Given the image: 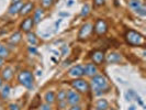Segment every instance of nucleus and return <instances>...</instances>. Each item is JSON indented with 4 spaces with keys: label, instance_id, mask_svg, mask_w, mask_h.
Instances as JSON below:
<instances>
[{
    "label": "nucleus",
    "instance_id": "f257e3e1",
    "mask_svg": "<svg viewBox=\"0 0 146 110\" xmlns=\"http://www.w3.org/2000/svg\"><path fill=\"white\" fill-rule=\"evenodd\" d=\"M91 87L97 95H101L102 93L109 89V83L104 75H95L91 79Z\"/></svg>",
    "mask_w": 146,
    "mask_h": 110
},
{
    "label": "nucleus",
    "instance_id": "f03ea898",
    "mask_svg": "<svg viewBox=\"0 0 146 110\" xmlns=\"http://www.w3.org/2000/svg\"><path fill=\"white\" fill-rule=\"evenodd\" d=\"M18 81L23 87L32 89L34 86V77L30 71H21L18 75Z\"/></svg>",
    "mask_w": 146,
    "mask_h": 110
},
{
    "label": "nucleus",
    "instance_id": "7ed1b4c3",
    "mask_svg": "<svg viewBox=\"0 0 146 110\" xmlns=\"http://www.w3.org/2000/svg\"><path fill=\"white\" fill-rule=\"evenodd\" d=\"M125 39H126L127 43L131 44V45H134V46L142 45V44L144 43V37H143V35L141 33H139V32H136V31H133V30H130V31L126 32Z\"/></svg>",
    "mask_w": 146,
    "mask_h": 110
},
{
    "label": "nucleus",
    "instance_id": "20e7f679",
    "mask_svg": "<svg viewBox=\"0 0 146 110\" xmlns=\"http://www.w3.org/2000/svg\"><path fill=\"white\" fill-rule=\"evenodd\" d=\"M72 86H73L76 91H79V93H87L90 88V85L86 79H82V78H76L72 81Z\"/></svg>",
    "mask_w": 146,
    "mask_h": 110
},
{
    "label": "nucleus",
    "instance_id": "39448f33",
    "mask_svg": "<svg viewBox=\"0 0 146 110\" xmlns=\"http://www.w3.org/2000/svg\"><path fill=\"white\" fill-rule=\"evenodd\" d=\"M81 97L79 95L78 91L76 90H68L67 91V95H66V103H69V105H78L80 103Z\"/></svg>",
    "mask_w": 146,
    "mask_h": 110
},
{
    "label": "nucleus",
    "instance_id": "423d86ee",
    "mask_svg": "<svg viewBox=\"0 0 146 110\" xmlns=\"http://www.w3.org/2000/svg\"><path fill=\"white\" fill-rule=\"evenodd\" d=\"M94 31V27L91 23H85L79 30V33H78V39L79 40H85L87 39Z\"/></svg>",
    "mask_w": 146,
    "mask_h": 110
},
{
    "label": "nucleus",
    "instance_id": "0eeeda50",
    "mask_svg": "<svg viewBox=\"0 0 146 110\" xmlns=\"http://www.w3.org/2000/svg\"><path fill=\"white\" fill-rule=\"evenodd\" d=\"M95 31L98 34H104L108 31V23L102 19H98L95 24Z\"/></svg>",
    "mask_w": 146,
    "mask_h": 110
},
{
    "label": "nucleus",
    "instance_id": "6e6552de",
    "mask_svg": "<svg viewBox=\"0 0 146 110\" xmlns=\"http://www.w3.org/2000/svg\"><path fill=\"white\" fill-rule=\"evenodd\" d=\"M68 74H69L70 77L80 78V77H82V76L85 75V74H84V67L81 65H75L68 71Z\"/></svg>",
    "mask_w": 146,
    "mask_h": 110
},
{
    "label": "nucleus",
    "instance_id": "1a4fd4ad",
    "mask_svg": "<svg viewBox=\"0 0 146 110\" xmlns=\"http://www.w3.org/2000/svg\"><path fill=\"white\" fill-rule=\"evenodd\" d=\"M98 73V67L94 63H87L84 67V74L89 77H92Z\"/></svg>",
    "mask_w": 146,
    "mask_h": 110
},
{
    "label": "nucleus",
    "instance_id": "9d476101",
    "mask_svg": "<svg viewBox=\"0 0 146 110\" xmlns=\"http://www.w3.org/2000/svg\"><path fill=\"white\" fill-rule=\"evenodd\" d=\"M33 25H34V22H33V18H27L25 20H23V22L21 23V30L23 32H27V33H29L31 29L33 28Z\"/></svg>",
    "mask_w": 146,
    "mask_h": 110
},
{
    "label": "nucleus",
    "instance_id": "9b49d317",
    "mask_svg": "<svg viewBox=\"0 0 146 110\" xmlns=\"http://www.w3.org/2000/svg\"><path fill=\"white\" fill-rule=\"evenodd\" d=\"M91 59L96 64H100L104 61V53L100 50H96L91 53Z\"/></svg>",
    "mask_w": 146,
    "mask_h": 110
},
{
    "label": "nucleus",
    "instance_id": "f8f14e48",
    "mask_svg": "<svg viewBox=\"0 0 146 110\" xmlns=\"http://www.w3.org/2000/svg\"><path fill=\"white\" fill-rule=\"evenodd\" d=\"M13 77V69L11 68V67H5L3 69H2V72H1V78L3 79V81H10L11 78Z\"/></svg>",
    "mask_w": 146,
    "mask_h": 110
},
{
    "label": "nucleus",
    "instance_id": "ddd939ff",
    "mask_svg": "<svg viewBox=\"0 0 146 110\" xmlns=\"http://www.w3.org/2000/svg\"><path fill=\"white\" fill-rule=\"evenodd\" d=\"M121 59H122V56H121V54H119V53H114V52H111L109 53L108 55H107V62L108 63H119V62H121Z\"/></svg>",
    "mask_w": 146,
    "mask_h": 110
},
{
    "label": "nucleus",
    "instance_id": "4468645a",
    "mask_svg": "<svg viewBox=\"0 0 146 110\" xmlns=\"http://www.w3.org/2000/svg\"><path fill=\"white\" fill-rule=\"evenodd\" d=\"M33 8H34V5H33L32 2H27V3H23V6H22L21 9H20L19 13H20V15H29L30 12L33 10Z\"/></svg>",
    "mask_w": 146,
    "mask_h": 110
},
{
    "label": "nucleus",
    "instance_id": "2eb2a0df",
    "mask_svg": "<svg viewBox=\"0 0 146 110\" xmlns=\"http://www.w3.org/2000/svg\"><path fill=\"white\" fill-rule=\"evenodd\" d=\"M22 6H23V2H22V1L15 2V3H12V5L9 7V10H8L9 15H17V13H19V11H20V9H21Z\"/></svg>",
    "mask_w": 146,
    "mask_h": 110
},
{
    "label": "nucleus",
    "instance_id": "dca6fc26",
    "mask_svg": "<svg viewBox=\"0 0 146 110\" xmlns=\"http://www.w3.org/2000/svg\"><path fill=\"white\" fill-rule=\"evenodd\" d=\"M44 99H45V103H48V105H52V103H55V100H56V94L54 93V91H47L45 96H44Z\"/></svg>",
    "mask_w": 146,
    "mask_h": 110
},
{
    "label": "nucleus",
    "instance_id": "f3484780",
    "mask_svg": "<svg viewBox=\"0 0 146 110\" xmlns=\"http://www.w3.org/2000/svg\"><path fill=\"white\" fill-rule=\"evenodd\" d=\"M44 17V10L43 9H41V8H38L35 10V12H34V15H33V22L36 24V23H40L41 20L43 19Z\"/></svg>",
    "mask_w": 146,
    "mask_h": 110
},
{
    "label": "nucleus",
    "instance_id": "a211bd4d",
    "mask_svg": "<svg viewBox=\"0 0 146 110\" xmlns=\"http://www.w3.org/2000/svg\"><path fill=\"white\" fill-rule=\"evenodd\" d=\"M96 107H97L98 110H108V108H109V103L106 99H99L97 101Z\"/></svg>",
    "mask_w": 146,
    "mask_h": 110
},
{
    "label": "nucleus",
    "instance_id": "6ab92c4d",
    "mask_svg": "<svg viewBox=\"0 0 146 110\" xmlns=\"http://www.w3.org/2000/svg\"><path fill=\"white\" fill-rule=\"evenodd\" d=\"M10 90H11V88L9 85H5V86H2L1 87V97L3 98V99H7L9 95H10Z\"/></svg>",
    "mask_w": 146,
    "mask_h": 110
},
{
    "label": "nucleus",
    "instance_id": "aec40b11",
    "mask_svg": "<svg viewBox=\"0 0 146 110\" xmlns=\"http://www.w3.org/2000/svg\"><path fill=\"white\" fill-rule=\"evenodd\" d=\"M21 39H22L21 32H15V34H12L11 37H10V42H11V43H13V44H17L21 41Z\"/></svg>",
    "mask_w": 146,
    "mask_h": 110
},
{
    "label": "nucleus",
    "instance_id": "412c9836",
    "mask_svg": "<svg viewBox=\"0 0 146 110\" xmlns=\"http://www.w3.org/2000/svg\"><path fill=\"white\" fill-rule=\"evenodd\" d=\"M66 95H67V91L66 90H64V89L59 90L58 93H57V95H56V99L58 100V103H60V101H66Z\"/></svg>",
    "mask_w": 146,
    "mask_h": 110
},
{
    "label": "nucleus",
    "instance_id": "4be33fe9",
    "mask_svg": "<svg viewBox=\"0 0 146 110\" xmlns=\"http://www.w3.org/2000/svg\"><path fill=\"white\" fill-rule=\"evenodd\" d=\"M28 41H29V43L32 44V45H36L37 44L36 35H35L34 33H32V32H29V33H28Z\"/></svg>",
    "mask_w": 146,
    "mask_h": 110
},
{
    "label": "nucleus",
    "instance_id": "5701e85b",
    "mask_svg": "<svg viewBox=\"0 0 146 110\" xmlns=\"http://www.w3.org/2000/svg\"><path fill=\"white\" fill-rule=\"evenodd\" d=\"M9 54H10V52L8 50V47L6 46H2L1 49H0V59H7L8 56H9Z\"/></svg>",
    "mask_w": 146,
    "mask_h": 110
},
{
    "label": "nucleus",
    "instance_id": "b1692460",
    "mask_svg": "<svg viewBox=\"0 0 146 110\" xmlns=\"http://www.w3.org/2000/svg\"><path fill=\"white\" fill-rule=\"evenodd\" d=\"M129 6L135 11L136 9H139L141 6H142V3H141V1H135V0H131L130 2H129Z\"/></svg>",
    "mask_w": 146,
    "mask_h": 110
},
{
    "label": "nucleus",
    "instance_id": "393cba45",
    "mask_svg": "<svg viewBox=\"0 0 146 110\" xmlns=\"http://www.w3.org/2000/svg\"><path fill=\"white\" fill-rule=\"evenodd\" d=\"M89 12H90V6H89L88 3H86V5L82 7V9H81L80 15L81 17H87V15H89Z\"/></svg>",
    "mask_w": 146,
    "mask_h": 110
},
{
    "label": "nucleus",
    "instance_id": "a878e982",
    "mask_svg": "<svg viewBox=\"0 0 146 110\" xmlns=\"http://www.w3.org/2000/svg\"><path fill=\"white\" fill-rule=\"evenodd\" d=\"M135 12H136V13H139V15H142V17H145V15H146L145 6H144V5H142L139 9H136V10H135Z\"/></svg>",
    "mask_w": 146,
    "mask_h": 110
},
{
    "label": "nucleus",
    "instance_id": "bb28decb",
    "mask_svg": "<svg viewBox=\"0 0 146 110\" xmlns=\"http://www.w3.org/2000/svg\"><path fill=\"white\" fill-rule=\"evenodd\" d=\"M38 110H52V107L51 105H48V103H41L40 106H38Z\"/></svg>",
    "mask_w": 146,
    "mask_h": 110
},
{
    "label": "nucleus",
    "instance_id": "cd10ccee",
    "mask_svg": "<svg viewBox=\"0 0 146 110\" xmlns=\"http://www.w3.org/2000/svg\"><path fill=\"white\" fill-rule=\"evenodd\" d=\"M8 108H9V110H21L20 106L17 105V103H10V105L8 106Z\"/></svg>",
    "mask_w": 146,
    "mask_h": 110
},
{
    "label": "nucleus",
    "instance_id": "c85d7f7f",
    "mask_svg": "<svg viewBox=\"0 0 146 110\" xmlns=\"http://www.w3.org/2000/svg\"><path fill=\"white\" fill-rule=\"evenodd\" d=\"M53 1H54V0H42L41 2H42V6H43V7L47 8L53 3Z\"/></svg>",
    "mask_w": 146,
    "mask_h": 110
},
{
    "label": "nucleus",
    "instance_id": "c756f323",
    "mask_svg": "<svg viewBox=\"0 0 146 110\" xmlns=\"http://www.w3.org/2000/svg\"><path fill=\"white\" fill-rule=\"evenodd\" d=\"M68 52H69V49H68V46H67V45L62 46V53H63V55H64V56L68 54Z\"/></svg>",
    "mask_w": 146,
    "mask_h": 110
},
{
    "label": "nucleus",
    "instance_id": "7c9ffc66",
    "mask_svg": "<svg viewBox=\"0 0 146 110\" xmlns=\"http://www.w3.org/2000/svg\"><path fill=\"white\" fill-rule=\"evenodd\" d=\"M66 105H67V103L66 101H60V103H58V106H59V109L64 110L66 107Z\"/></svg>",
    "mask_w": 146,
    "mask_h": 110
},
{
    "label": "nucleus",
    "instance_id": "2f4dec72",
    "mask_svg": "<svg viewBox=\"0 0 146 110\" xmlns=\"http://www.w3.org/2000/svg\"><path fill=\"white\" fill-rule=\"evenodd\" d=\"M29 52L30 53H33V54H37V50L35 49V46H30Z\"/></svg>",
    "mask_w": 146,
    "mask_h": 110
},
{
    "label": "nucleus",
    "instance_id": "473e14b6",
    "mask_svg": "<svg viewBox=\"0 0 146 110\" xmlns=\"http://www.w3.org/2000/svg\"><path fill=\"white\" fill-rule=\"evenodd\" d=\"M69 110H81V107L79 106V105H73L72 108H70Z\"/></svg>",
    "mask_w": 146,
    "mask_h": 110
},
{
    "label": "nucleus",
    "instance_id": "72a5a7b5",
    "mask_svg": "<svg viewBox=\"0 0 146 110\" xmlns=\"http://www.w3.org/2000/svg\"><path fill=\"white\" fill-rule=\"evenodd\" d=\"M103 3H104V0H95L96 6H102Z\"/></svg>",
    "mask_w": 146,
    "mask_h": 110
},
{
    "label": "nucleus",
    "instance_id": "f704fd0d",
    "mask_svg": "<svg viewBox=\"0 0 146 110\" xmlns=\"http://www.w3.org/2000/svg\"><path fill=\"white\" fill-rule=\"evenodd\" d=\"M60 22H62V19H58L57 21L55 22V30L58 29V27H59V24H60Z\"/></svg>",
    "mask_w": 146,
    "mask_h": 110
},
{
    "label": "nucleus",
    "instance_id": "c9c22d12",
    "mask_svg": "<svg viewBox=\"0 0 146 110\" xmlns=\"http://www.w3.org/2000/svg\"><path fill=\"white\" fill-rule=\"evenodd\" d=\"M2 81H3V79L0 77V89H1V87H2V86H3V83H2Z\"/></svg>",
    "mask_w": 146,
    "mask_h": 110
},
{
    "label": "nucleus",
    "instance_id": "e433bc0d",
    "mask_svg": "<svg viewBox=\"0 0 146 110\" xmlns=\"http://www.w3.org/2000/svg\"><path fill=\"white\" fill-rule=\"evenodd\" d=\"M60 15H62V17H68V13H66V12H60Z\"/></svg>",
    "mask_w": 146,
    "mask_h": 110
},
{
    "label": "nucleus",
    "instance_id": "4c0bfd02",
    "mask_svg": "<svg viewBox=\"0 0 146 110\" xmlns=\"http://www.w3.org/2000/svg\"><path fill=\"white\" fill-rule=\"evenodd\" d=\"M73 3H74L73 0H69V1H68V6H69V7H70V6H73Z\"/></svg>",
    "mask_w": 146,
    "mask_h": 110
},
{
    "label": "nucleus",
    "instance_id": "58836bf2",
    "mask_svg": "<svg viewBox=\"0 0 146 110\" xmlns=\"http://www.w3.org/2000/svg\"><path fill=\"white\" fill-rule=\"evenodd\" d=\"M136 108H135V106H131L130 108H129V110H135Z\"/></svg>",
    "mask_w": 146,
    "mask_h": 110
},
{
    "label": "nucleus",
    "instance_id": "ea45409f",
    "mask_svg": "<svg viewBox=\"0 0 146 110\" xmlns=\"http://www.w3.org/2000/svg\"><path fill=\"white\" fill-rule=\"evenodd\" d=\"M2 63H3V59H0V66L2 65Z\"/></svg>",
    "mask_w": 146,
    "mask_h": 110
},
{
    "label": "nucleus",
    "instance_id": "a19ab883",
    "mask_svg": "<svg viewBox=\"0 0 146 110\" xmlns=\"http://www.w3.org/2000/svg\"><path fill=\"white\" fill-rule=\"evenodd\" d=\"M13 1V3H15V2H19V1H22V0H12Z\"/></svg>",
    "mask_w": 146,
    "mask_h": 110
},
{
    "label": "nucleus",
    "instance_id": "79ce46f5",
    "mask_svg": "<svg viewBox=\"0 0 146 110\" xmlns=\"http://www.w3.org/2000/svg\"><path fill=\"white\" fill-rule=\"evenodd\" d=\"M37 75H38V76H40V75H42V72H41V71H38V72H37Z\"/></svg>",
    "mask_w": 146,
    "mask_h": 110
},
{
    "label": "nucleus",
    "instance_id": "37998d69",
    "mask_svg": "<svg viewBox=\"0 0 146 110\" xmlns=\"http://www.w3.org/2000/svg\"><path fill=\"white\" fill-rule=\"evenodd\" d=\"M1 47H2V45H1V44H0V49H1Z\"/></svg>",
    "mask_w": 146,
    "mask_h": 110
},
{
    "label": "nucleus",
    "instance_id": "c03bdc74",
    "mask_svg": "<svg viewBox=\"0 0 146 110\" xmlns=\"http://www.w3.org/2000/svg\"><path fill=\"white\" fill-rule=\"evenodd\" d=\"M110 110H115V109H113V108H111V109H110Z\"/></svg>",
    "mask_w": 146,
    "mask_h": 110
},
{
    "label": "nucleus",
    "instance_id": "a18cd8bd",
    "mask_svg": "<svg viewBox=\"0 0 146 110\" xmlns=\"http://www.w3.org/2000/svg\"><path fill=\"white\" fill-rule=\"evenodd\" d=\"M94 110H98V109H97V108H96V109H94Z\"/></svg>",
    "mask_w": 146,
    "mask_h": 110
},
{
    "label": "nucleus",
    "instance_id": "49530a36",
    "mask_svg": "<svg viewBox=\"0 0 146 110\" xmlns=\"http://www.w3.org/2000/svg\"><path fill=\"white\" fill-rule=\"evenodd\" d=\"M135 1H139V0H135Z\"/></svg>",
    "mask_w": 146,
    "mask_h": 110
}]
</instances>
